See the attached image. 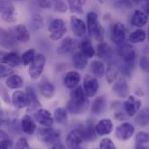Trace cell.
Listing matches in <instances>:
<instances>
[{
  "label": "cell",
  "mask_w": 149,
  "mask_h": 149,
  "mask_svg": "<svg viewBox=\"0 0 149 149\" xmlns=\"http://www.w3.org/2000/svg\"><path fill=\"white\" fill-rule=\"evenodd\" d=\"M89 107V100L86 96L81 86H77L71 93L67 103V110L72 114L83 113Z\"/></svg>",
  "instance_id": "cell-1"
},
{
  "label": "cell",
  "mask_w": 149,
  "mask_h": 149,
  "mask_svg": "<svg viewBox=\"0 0 149 149\" xmlns=\"http://www.w3.org/2000/svg\"><path fill=\"white\" fill-rule=\"evenodd\" d=\"M96 149H97V148H96Z\"/></svg>",
  "instance_id": "cell-54"
},
{
  "label": "cell",
  "mask_w": 149,
  "mask_h": 149,
  "mask_svg": "<svg viewBox=\"0 0 149 149\" xmlns=\"http://www.w3.org/2000/svg\"><path fill=\"white\" fill-rule=\"evenodd\" d=\"M117 52L119 56L124 60L125 64L127 65H131L134 64L136 58V52L134 47L127 43H122L118 45Z\"/></svg>",
  "instance_id": "cell-5"
},
{
  "label": "cell",
  "mask_w": 149,
  "mask_h": 149,
  "mask_svg": "<svg viewBox=\"0 0 149 149\" xmlns=\"http://www.w3.org/2000/svg\"><path fill=\"white\" fill-rule=\"evenodd\" d=\"M100 149H116V147L110 138H105L100 141Z\"/></svg>",
  "instance_id": "cell-41"
},
{
  "label": "cell",
  "mask_w": 149,
  "mask_h": 149,
  "mask_svg": "<svg viewBox=\"0 0 149 149\" xmlns=\"http://www.w3.org/2000/svg\"><path fill=\"white\" fill-rule=\"evenodd\" d=\"M113 130V123L109 119H103L95 126V132L99 135L110 134Z\"/></svg>",
  "instance_id": "cell-20"
},
{
  "label": "cell",
  "mask_w": 149,
  "mask_h": 149,
  "mask_svg": "<svg viewBox=\"0 0 149 149\" xmlns=\"http://www.w3.org/2000/svg\"><path fill=\"white\" fill-rule=\"evenodd\" d=\"M0 96L2 97L3 100L6 103V104H10L11 102V100L10 98V95L7 92V90L5 89V87L0 84Z\"/></svg>",
  "instance_id": "cell-44"
},
{
  "label": "cell",
  "mask_w": 149,
  "mask_h": 149,
  "mask_svg": "<svg viewBox=\"0 0 149 149\" xmlns=\"http://www.w3.org/2000/svg\"><path fill=\"white\" fill-rule=\"evenodd\" d=\"M71 28L72 33L76 37H83L86 32V23L82 19L77 17L76 16L71 17Z\"/></svg>",
  "instance_id": "cell-18"
},
{
  "label": "cell",
  "mask_w": 149,
  "mask_h": 149,
  "mask_svg": "<svg viewBox=\"0 0 149 149\" xmlns=\"http://www.w3.org/2000/svg\"><path fill=\"white\" fill-rule=\"evenodd\" d=\"M13 73V70L6 65H0V78H6L9 77L10 75H12Z\"/></svg>",
  "instance_id": "cell-42"
},
{
  "label": "cell",
  "mask_w": 149,
  "mask_h": 149,
  "mask_svg": "<svg viewBox=\"0 0 149 149\" xmlns=\"http://www.w3.org/2000/svg\"><path fill=\"white\" fill-rule=\"evenodd\" d=\"M13 143L10 139H3L0 141V149H11Z\"/></svg>",
  "instance_id": "cell-46"
},
{
  "label": "cell",
  "mask_w": 149,
  "mask_h": 149,
  "mask_svg": "<svg viewBox=\"0 0 149 149\" xmlns=\"http://www.w3.org/2000/svg\"><path fill=\"white\" fill-rule=\"evenodd\" d=\"M8 137H9L8 134H7L4 131H3V130L0 129V141H2V140H3V139H9Z\"/></svg>",
  "instance_id": "cell-51"
},
{
  "label": "cell",
  "mask_w": 149,
  "mask_h": 149,
  "mask_svg": "<svg viewBox=\"0 0 149 149\" xmlns=\"http://www.w3.org/2000/svg\"><path fill=\"white\" fill-rule=\"evenodd\" d=\"M134 132H135V128L131 123L124 122L121 125L117 127L115 130V134L119 140L125 141L129 140L131 137H133V135L134 134Z\"/></svg>",
  "instance_id": "cell-12"
},
{
  "label": "cell",
  "mask_w": 149,
  "mask_h": 149,
  "mask_svg": "<svg viewBox=\"0 0 149 149\" xmlns=\"http://www.w3.org/2000/svg\"><path fill=\"white\" fill-rule=\"evenodd\" d=\"M67 112L65 108L58 107L53 113V120H55L58 124H64L67 120Z\"/></svg>",
  "instance_id": "cell-37"
},
{
  "label": "cell",
  "mask_w": 149,
  "mask_h": 149,
  "mask_svg": "<svg viewBox=\"0 0 149 149\" xmlns=\"http://www.w3.org/2000/svg\"><path fill=\"white\" fill-rule=\"evenodd\" d=\"M120 73V68L115 64H110L107 68L106 77L107 80L109 84L115 82L118 79V76Z\"/></svg>",
  "instance_id": "cell-29"
},
{
  "label": "cell",
  "mask_w": 149,
  "mask_h": 149,
  "mask_svg": "<svg viewBox=\"0 0 149 149\" xmlns=\"http://www.w3.org/2000/svg\"><path fill=\"white\" fill-rule=\"evenodd\" d=\"M79 48L81 50V53L88 59V58H91L94 56L95 54V50L92 45V42L90 41L89 38H84L81 42H80V45H79Z\"/></svg>",
  "instance_id": "cell-27"
},
{
  "label": "cell",
  "mask_w": 149,
  "mask_h": 149,
  "mask_svg": "<svg viewBox=\"0 0 149 149\" xmlns=\"http://www.w3.org/2000/svg\"><path fill=\"white\" fill-rule=\"evenodd\" d=\"M38 139L45 143L57 142L60 138V133L58 130L52 127H40L38 129Z\"/></svg>",
  "instance_id": "cell-6"
},
{
  "label": "cell",
  "mask_w": 149,
  "mask_h": 149,
  "mask_svg": "<svg viewBox=\"0 0 149 149\" xmlns=\"http://www.w3.org/2000/svg\"><path fill=\"white\" fill-rule=\"evenodd\" d=\"M135 118V122L137 125L142 127H146L148 125V108L144 107L141 109Z\"/></svg>",
  "instance_id": "cell-36"
},
{
  "label": "cell",
  "mask_w": 149,
  "mask_h": 149,
  "mask_svg": "<svg viewBox=\"0 0 149 149\" xmlns=\"http://www.w3.org/2000/svg\"><path fill=\"white\" fill-rule=\"evenodd\" d=\"M79 81H80V74L76 71H71L67 72L64 79V84L69 89H73L77 87Z\"/></svg>",
  "instance_id": "cell-22"
},
{
  "label": "cell",
  "mask_w": 149,
  "mask_h": 149,
  "mask_svg": "<svg viewBox=\"0 0 149 149\" xmlns=\"http://www.w3.org/2000/svg\"><path fill=\"white\" fill-rule=\"evenodd\" d=\"M131 23L134 26L142 28L148 23V15L144 11H142L141 10H137L134 11V13L133 15Z\"/></svg>",
  "instance_id": "cell-26"
},
{
  "label": "cell",
  "mask_w": 149,
  "mask_h": 149,
  "mask_svg": "<svg viewBox=\"0 0 149 149\" xmlns=\"http://www.w3.org/2000/svg\"><path fill=\"white\" fill-rule=\"evenodd\" d=\"M72 63H73V65L76 69L83 70L86 67V65L88 64V60L81 52H76L73 54Z\"/></svg>",
  "instance_id": "cell-31"
},
{
  "label": "cell",
  "mask_w": 149,
  "mask_h": 149,
  "mask_svg": "<svg viewBox=\"0 0 149 149\" xmlns=\"http://www.w3.org/2000/svg\"><path fill=\"white\" fill-rule=\"evenodd\" d=\"M48 31L50 32V38L52 41H57L65 35L67 30L64 20L60 18H55L50 23Z\"/></svg>",
  "instance_id": "cell-4"
},
{
  "label": "cell",
  "mask_w": 149,
  "mask_h": 149,
  "mask_svg": "<svg viewBox=\"0 0 149 149\" xmlns=\"http://www.w3.org/2000/svg\"><path fill=\"white\" fill-rule=\"evenodd\" d=\"M86 30L92 38L102 42L104 38V29L98 20V15L94 11H90L86 15Z\"/></svg>",
  "instance_id": "cell-2"
},
{
  "label": "cell",
  "mask_w": 149,
  "mask_h": 149,
  "mask_svg": "<svg viewBox=\"0 0 149 149\" xmlns=\"http://www.w3.org/2000/svg\"><path fill=\"white\" fill-rule=\"evenodd\" d=\"M16 38L11 31L0 28V46L5 49H11L16 45Z\"/></svg>",
  "instance_id": "cell-16"
},
{
  "label": "cell",
  "mask_w": 149,
  "mask_h": 149,
  "mask_svg": "<svg viewBox=\"0 0 149 149\" xmlns=\"http://www.w3.org/2000/svg\"><path fill=\"white\" fill-rule=\"evenodd\" d=\"M34 120L43 127H51L53 125V119L51 113L44 108H40L33 114Z\"/></svg>",
  "instance_id": "cell-11"
},
{
  "label": "cell",
  "mask_w": 149,
  "mask_h": 149,
  "mask_svg": "<svg viewBox=\"0 0 149 149\" xmlns=\"http://www.w3.org/2000/svg\"><path fill=\"white\" fill-rule=\"evenodd\" d=\"M38 4H39V6L41 8L48 9V8H50L52 5V3L51 1H39L38 2Z\"/></svg>",
  "instance_id": "cell-49"
},
{
  "label": "cell",
  "mask_w": 149,
  "mask_h": 149,
  "mask_svg": "<svg viewBox=\"0 0 149 149\" xmlns=\"http://www.w3.org/2000/svg\"><path fill=\"white\" fill-rule=\"evenodd\" d=\"M146 37H147V34L144 30L137 29V30L134 31L132 33H130V35L128 37V40L130 43L139 44V43L144 42L146 39Z\"/></svg>",
  "instance_id": "cell-35"
},
{
  "label": "cell",
  "mask_w": 149,
  "mask_h": 149,
  "mask_svg": "<svg viewBox=\"0 0 149 149\" xmlns=\"http://www.w3.org/2000/svg\"><path fill=\"white\" fill-rule=\"evenodd\" d=\"M141 67L145 72H147L148 70V58L146 57L141 58Z\"/></svg>",
  "instance_id": "cell-48"
},
{
  "label": "cell",
  "mask_w": 149,
  "mask_h": 149,
  "mask_svg": "<svg viewBox=\"0 0 149 149\" xmlns=\"http://www.w3.org/2000/svg\"><path fill=\"white\" fill-rule=\"evenodd\" d=\"M5 64L9 67H16L20 64V57L17 52H7V56L5 58Z\"/></svg>",
  "instance_id": "cell-38"
},
{
  "label": "cell",
  "mask_w": 149,
  "mask_h": 149,
  "mask_svg": "<svg viewBox=\"0 0 149 149\" xmlns=\"http://www.w3.org/2000/svg\"><path fill=\"white\" fill-rule=\"evenodd\" d=\"M54 10L58 12H65L67 10V4L63 1H56L54 3Z\"/></svg>",
  "instance_id": "cell-45"
},
{
  "label": "cell",
  "mask_w": 149,
  "mask_h": 149,
  "mask_svg": "<svg viewBox=\"0 0 149 149\" xmlns=\"http://www.w3.org/2000/svg\"><path fill=\"white\" fill-rule=\"evenodd\" d=\"M0 15L7 23H14L17 20L15 7L10 1H0Z\"/></svg>",
  "instance_id": "cell-7"
},
{
  "label": "cell",
  "mask_w": 149,
  "mask_h": 149,
  "mask_svg": "<svg viewBox=\"0 0 149 149\" xmlns=\"http://www.w3.org/2000/svg\"><path fill=\"white\" fill-rule=\"evenodd\" d=\"M36 51L34 49H29L26 52H24L23 53V55L20 58V62L24 65H29L31 64V62L33 61L35 56H36Z\"/></svg>",
  "instance_id": "cell-39"
},
{
  "label": "cell",
  "mask_w": 149,
  "mask_h": 149,
  "mask_svg": "<svg viewBox=\"0 0 149 149\" xmlns=\"http://www.w3.org/2000/svg\"><path fill=\"white\" fill-rule=\"evenodd\" d=\"M113 91L118 97L121 99H127L129 94V86L127 80L124 78L118 79L113 86Z\"/></svg>",
  "instance_id": "cell-17"
},
{
  "label": "cell",
  "mask_w": 149,
  "mask_h": 149,
  "mask_svg": "<svg viewBox=\"0 0 149 149\" xmlns=\"http://www.w3.org/2000/svg\"><path fill=\"white\" fill-rule=\"evenodd\" d=\"M5 85L10 89H18L23 86V79L17 74H12L5 80Z\"/></svg>",
  "instance_id": "cell-30"
},
{
  "label": "cell",
  "mask_w": 149,
  "mask_h": 149,
  "mask_svg": "<svg viewBox=\"0 0 149 149\" xmlns=\"http://www.w3.org/2000/svg\"><path fill=\"white\" fill-rule=\"evenodd\" d=\"M21 128L23 132L25 133L26 134L32 135L36 132L37 127L33 120H31V116L26 114L21 120Z\"/></svg>",
  "instance_id": "cell-25"
},
{
  "label": "cell",
  "mask_w": 149,
  "mask_h": 149,
  "mask_svg": "<svg viewBox=\"0 0 149 149\" xmlns=\"http://www.w3.org/2000/svg\"><path fill=\"white\" fill-rule=\"evenodd\" d=\"M7 56V52H3L0 51V65L5 64V58Z\"/></svg>",
  "instance_id": "cell-50"
},
{
  "label": "cell",
  "mask_w": 149,
  "mask_h": 149,
  "mask_svg": "<svg viewBox=\"0 0 149 149\" xmlns=\"http://www.w3.org/2000/svg\"><path fill=\"white\" fill-rule=\"evenodd\" d=\"M16 40L21 43H27L30 38V32L27 27L24 24H18L14 28V31L12 32Z\"/></svg>",
  "instance_id": "cell-21"
},
{
  "label": "cell",
  "mask_w": 149,
  "mask_h": 149,
  "mask_svg": "<svg viewBox=\"0 0 149 149\" xmlns=\"http://www.w3.org/2000/svg\"><path fill=\"white\" fill-rule=\"evenodd\" d=\"M115 118L118 120H125V116L122 114V113H117L115 114Z\"/></svg>",
  "instance_id": "cell-52"
},
{
  "label": "cell",
  "mask_w": 149,
  "mask_h": 149,
  "mask_svg": "<svg viewBox=\"0 0 149 149\" xmlns=\"http://www.w3.org/2000/svg\"><path fill=\"white\" fill-rule=\"evenodd\" d=\"M27 99H28V106L27 112H36L41 107V104L38 100L35 90L31 86H28L25 91Z\"/></svg>",
  "instance_id": "cell-15"
},
{
  "label": "cell",
  "mask_w": 149,
  "mask_h": 149,
  "mask_svg": "<svg viewBox=\"0 0 149 149\" xmlns=\"http://www.w3.org/2000/svg\"><path fill=\"white\" fill-rule=\"evenodd\" d=\"M90 69L96 78H102L106 72L105 65L101 61L94 60L90 65Z\"/></svg>",
  "instance_id": "cell-33"
},
{
  "label": "cell",
  "mask_w": 149,
  "mask_h": 149,
  "mask_svg": "<svg viewBox=\"0 0 149 149\" xmlns=\"http://www.w3.org/2000/svg\"><path fill=\"white\" fill-rule=\"evenodd\" d=\"M148 134L146 132H139L135 136V149H148Z\"/></svg>",
  "instance_id": "cell-32"
},
{
  "label": "cell",
  "mask_w": 149,
  "mask_h": 149,
  "mask_svg": "<svg viewBox=\"0 0 149 149\" xmlns=\"http://www.w3.org/2000/svg\"><path fill=\"white\" fill-rule=\"evenodd\" d=\"M39 91L45 99H52L55 93V87L52 82L47 79H43L38 86Z\"/></svg>",
  "instance_id": "cell-23"
},
{
  "label": "cell",
  "mask_w": 149,
  "mask_h": 149,
  "mask_svg": "<svg viewBox=\"0 0 149 149\" xmlns=\"http://www.w3.org/2000/svg\"><path fill=\"white\" fill-rule=\"evenodd\" d=\"M43 17L40 14H34L33 16V22H35L37 24V26L38 25L39 27L43 26Z\"/></svg>",
  "instance_id": "cell-47"
},
{
  "label": "cell",
  "mask_w": 149,
  "mask_h": 149,
  "mask_svg": "<svg viewBox=\"0 0 149 149\" xmlns=\"http://www.w3.org/2000/svg\"><path fill=\"white\" fill-rule=\"evenodd\" d=\"M75 47H76V41L70 37H66L60 43L57 52L58 54H66L73 51Z\"/></svg>",
  "instance_id": "cell-24"
},
{
  "label": "cell",
  "mask_w": 149,
  "mask_h": 149,
  "mask_svg": "<svg viewBox=\"0 0 149 149\" xmlns=\"http://www.w3.org/2000/svg\"><path fill=\"white\" fill-rule=\"evenodd\" d=\"M86 4V1H68V5L72 12L77 13L79 15H82L84 13L83 11V6Z\"/></svg>",
  "instance_id": "cell-40"
},
{
  "label": "cell",
  "mask_w": 149,
  "mask_h": 149,
  "mask_svg": "<svg viewBox=\"0 0 149 149\" xmlns=\"http://www.w3.org/2000/svg\"><path fill=\"white\" fill-rule=\"evenodd\" d=\"M126 36H127L126 26L121 22L115 23L111 29V39H112V41L115 45H120L124 42Z\"/></svg>",
  "instance_id": "cell-10"
},
{
  "label": "cell",
  "mask_w": 149,
  "mask_h": 149,
  "mask_svg": "<svg viewBox=\"0 0 149 149\" xmlns=\"http://www.w3.org/2000/svg\"><path fill=\"white\" fill-rule=\"evenodd\" d=\"M95 53L96 55L100 58H108L111 56L112 54V50L111 47L105 42H100L95 50Z\"/></svg>",
  "instance_id": "cell-34"
},
{
  "label": "cell",
  "mask_w": 149,
  "mask_h": 149,
  "mask_svg": "<svg viewBox=\"0 0 149 149\" xmlns=\"http://www.w3.org/2000/svg\"><path fill=\"white\" fill-rule=\"evenodd\" d=\"M141 101L134 96H128L127 100L124 102V108L127 114L130 117L134 116L141 109Z\"/></svg>",
  "instance_id": "cell-14"
},
{
  "label": "cell",
  "mask_w": 149,
  "mask_h": 149,
  "mask_svg": "<svg viewBox=\"0 0 149 149\" xmlns=\"http://www.w3.org/2000/svg\"><path fill=\"white\" fill-rule=\"evenodd\" d=\"M45 63H46V58L44 54L42 53L36 54L28 70V73L32 79H38L41 76L45 69Z\"/></svg>",
  "instance_id": "cell-3"
},
{
  "label": "cell",
  "mask_w": 149,
  "mask_h": 149,
  "mask_svg": "<svg viewBox=\"0 0 149 149\" xmlns=\"http://www.w3.org/2000/svg\"><path fill=\"white\" fill-rule=\"evenodd\" d=\"M52 149H66V148L63 144H56Z\"/></svg>",
  "instance_id": "cell-53"
},
{
  "label": "cell",
  "mask_w": 149,
  "mask_h": 149,
  "mask_svg": "<svg viewBox=\"0 0 149 149\" xmlns=\"http://www.w3.org/2000/svg\"><path fill=\"white\" fill-rule=\"evenodd\" d=\"M83 141L84 139L79 128L72 130L68 134L65 140L66 147L68 149H83L82 148Z\"/></svg>",
  "instance_id": "cell-9"
},
{
  "label": "cell",
  "mask_w": 149,
  "mask_h": 149,
  "mask_svg": "<svg viewBox=\"0 0 149 149\" xmlns=\"http://www.w3.org/2000/svg\"><path fill=\"white\" fill-rule=\"evenodd\" d=\"M79 129L81 132L84 141H94L96 140L97 135L95 132V126L92 120H86L83 125L79 127Z\"/></svg>",
  "instance_id": "cell-13"
},
{
  "label": "cell",
  "mask_w": 149,
  "mask_h": 149,
  "mask_svg": "<svg viewBox=\"0 0 149 149\" xmlns=\"http://www.w3.org/2000/svg\"><path fill=\"white\" fill-rule=\"evenodd\" d=\"M106 107H107V100L104 96H100L95 99V100L93 101L92 106V112L94 114L99 115L104 113Z\"/></svg>",
  "instance_id": "cell-28"
},
{
  "label": "cell",
  "mask_w": 149,
  "mask_h": 149,
  "mask_svg": "<svg viewBox=\"0 0 149 149\" xmlns=\"http://www.w3.org/2000/svg\"><path fill=\"white\" fill-rule=\"evenodd\" d=\"M11 103L17 109H22L28 106V99L25 92L17 90L12 93L11 96Z\"/></svg>",
  "instance_id": "cell-19"
},
{
  "label": "cell",
  "mask_w": 149,
  "mask_h": 149,
  "mask_svg": "<svg viewBox=\"0 0 149 149\" xmlns=\"http://www.w3.org/2000/svg\"><path fill=\"white\" fill-rule=\"evenodd\" d=\"M14 149H30L29 143L25 138H20L16 142V145L14 147Z\"/></svg>",
  "instance_id": "cell-43"
},
{
  "label": "cell",
  "mask_w": 149,
  "mask_h": 149,
  "mask_svg": "<svg viewBox=\"0 0 149 149\" xmlns=\"http://www.w3.org/2000/svg\"><path fill=\"white\" fill-rule=\"evenodd\" d=\"M100 85L97 79L92 75L86 74L83 81V91L87 98H93L96 95Z\"/></svg>",
  "instance_id": "cell-8"
}]
</instances>
